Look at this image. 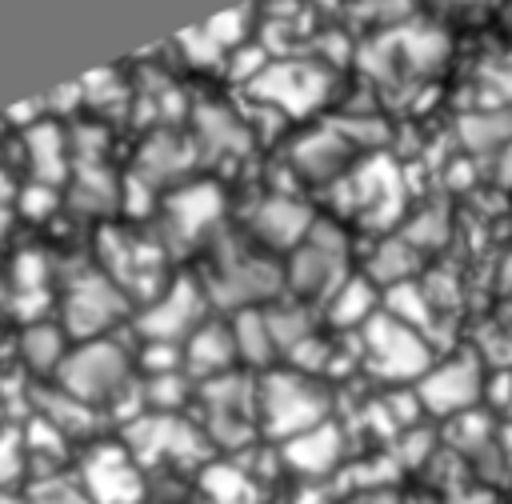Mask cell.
<instances>
[{
  "label": "cell",
  "mask_w": 512,
  "mask_h": 504,
  "mask_svg": "<svg viewBox=\"0 0 512 504\" xmlns=\"http://www.w3.org/2000/svg\"><path fill=\"white\" fill-rule=\"evenodd\" d=\"M192 396V380L188 372H164V376H148L140 384V404L144 412H160V416H180V408Z\"/></svg>",
  "instance_id": "32"
},
{
  "label": "cell",
  "mask_w": 512,
  "mask_h": 504,
  "mask_svg": "<svg viewBox=\"0 0 512 504\" xmlns=\"http://www.w3.org/2000/svg\"><path fill=\"white\" fill-rule=\"evenodd\" d=\"M76 480L92 504H144V464L128 452L124 440H100L84 452Z\"/></svg>",
  "instance_id": "11"
},
{
  "label": "cell",
  "mask_w": 512,
  "mask_h": 504,
  "mask_svg": "<svg viewBox=\"0 0 512 504\" xmlns=\"http://www.w3.org/2000/svg\"><path fill=\"white\" fill-rule=\"evenodd\" d=\"M220 216H224V192L212 180L184 184L164 196V240L176 248L196 244Z\"/></svg>",
  "instance_id": "14"
},
{
  "label": "cell",
  "mask_w": 512,
  "mask_h": 504,
  "mask_svg": "<svg viewBox=\"0 0 512 504\" xmlns=\"http://www.w3.org/2000/svg\"><path fill=\"white\" fill-rule=\"evenodd\" d=\"M20 356H24V364L32 372H52L56 376L60 364H64V356H68L64 328H56V324H28L20 332Z\"/></svg>",
  "instance_id": "29"
},
{
  "label": "cell",
  "mask_w": 512,
  "mask_h": 504,
  "mask_svg": "<svg viewBox=\"0 0 512 504\" xmlns=\"http://www.w3.org/2000/svg\"><path fill=\"white\" fill-rule=\"evenodd\" d=\"M336 128H340V136L348 140V144H380L384 136H388V128H384V120L380 116H340V120H332Z\"/></svg>",
  "instance_id": "36"
},
{
  "label": "cell",
  "mask_w": 512,
  "mask_h": 504,
  "mask_svg": "<svg viewBox=\"0 0 512 504\" xmlns=\"http://www.w3.org/2000/svg\"><path fill=\"white\" fill-rule=\"evenodd\" d=\"M32 404H36V416H40L44 424H52L64 440H68V436H92V428H96V408L84 404V400H76V396L64 392L60 384L32 392Z\"/></svg>",
  "instance_id": "21"
},
{
  "label": "cell",
  "mask_w": 512,
  "mask_h": 504,
  "mask_svg": "<svg viewBox=\"0 0 512 504\" xmlns=\"http://www.w3.org/2000/svg\"><path fill=\"white\" fill-rule=\"evenodd\" d=\"M124 444L140 464H208L212 440L204 436V428L196 420L184 416H160V412H144L136 420H128L124 428Z\"/></svg>",
  "instance_id": "5"
},
{
  "label": "cell",
  "mask_w": 512,
  "mask_h": 504,
  "mask_svg": "<svg viewBox=\"0 0 512 504\" xmlns=\"http://www.w3.org/2000/svg\"><path fill=\"white\" fill-rule=\"evenodd\" d=\"M20 208H24V216H52L56 208H60V200H56V188L52 184H40V180H32L24 192H20Z\"/></svg>",
  "instance_id": "40"
},
{
  "label": "cell",
  "mask_w": 512,
  "mask_h": 504,
  "mask_svg": "<svg viewBox=\"0 0 512 504\" xmlns=\"http://www.w3.org/2000/svg\"><path fill=\"white\" fill-rule=\"evenodd\" d=\"M24 504H92L84 484L80 480H64L60 472H48V476H36Z\"/></svg>",
  "instance_id": "34"
},
{
  "label": "cell",
  "mask_w": 512,
  "mask_h": 504,
  "mask_svg": "<svg viewBox=\"0 0 512 504\" xmlns=\"http://www.w3.org/2000/svg\"><path fill=\"white\" fill-rule=\"evenodd\" d=\"M56 384L64 392H72L76 400L84 404H112L128 392V348L112 336H100V340H80L60 372H56Z\"/></svg>",
  "instance_id": "4"
},
{
  "label": "cell",
  "mask_w": 512,
  "mask_h": 504,
  "mask_svg": "<svg viewBox=\"0 0 512 504\" xmlns=\"http://www.w3.org/2000/svg\"><path fill=\"white\" fill-rule=\"evenodd\" d=\"M232 336H236V352H240V360L252 364V368H268L272 356H280L264 308H240V312L232 316Z\"/></svg>",
  "instance_id": "27"
},
{
  "label": "cell",
  "mask_w": 512,
  "mask_h": 504,
  "mask_svg": "<svg viewBox=\"0 0 512 504\" xmlns=\"http://www.w3.org/2000/svg\"><path fill=\"white\" fill-rule=\"evenodd\" d=\"M224 52L228 48H236L240 40H244V28H248V8H228V12H220V16H212V20H204L200 24Z\"/></svg>",
  "instance_id": "35"
},
{
  "label": "cell",
  "mask_w": 512,
  "mask_h": 504,
  "mask_svg": "<svg viewBox=\"0 0 512 504\" xmlns=\"http://www.w3.org/2000/svg\"><path fill=\"white\" fill-rule=\"evenodd\" d=\"M420 248H412L400 232L376 240L372 256H368V280L376 288H396V284H408V280H420Z\"/></svg>",
  "instance_id": "20"
},
{
  "label": "cell",
  "mask_w": 512,
  "mask_h": 504,
  "mask_svg": "<svg viewBox=\"0 0 512 504\" xmlns=\"http://www.w3.org/2000/svg\"><path fill=\"white\" fill-rule=\"evenodd\" d=\"M288 160L296 164L300 176H308L316 184H328V180H344L348 176L352 144L340 136L336 124H324V128H312V132L296 136L292 148H288Z\"/></svg>",
  "instance_id": "17"
},
{
  "label": "cell",
  "mask_w": 512,
  "mask_h": 504,
  "mask_svg": "<svg viewBox=\"0 0 512 504\" xmlns=\"http://www.w3.org/2000/svg\"><path fill=\"white\" fill-rule=\"evenodd\" d=\"M128 316V292L104 272H76L64 292V332L76 340H100Z\"/></svg>",
  "instance_id": "9"
},
{
  "label": "cell",
  "mask_w": 512,
  "mask_h": 504,
  "mask_svg": "<svg viewBox=\"0 0 512 504\" xmlns=\"http://www.w3.org/2000/svg\"><path fill=\"white\" fill-rule=\"evenodd\" d=\"M380 308H384L388 316H396L400 324H408V328L424 332V336H428V332H432V324H436V304H432V296H428L424 280H408V284L384 288Z\"/></svg>",
  "instance_id": "28"
},
{
  "label": "cell",
  "mask_w": 512,
  "mask_h": 504,
  "mask_svg": "<svg viewBox=\"0 0 512 504\" xmlns=\"http://www.w3.org/2000/svg\"><path fill=\"white\" fill-rule=\"evenodd\" d=\"M240 360L236 352V336H232V324H216V320H204L188 344H184V372L196 376L200 384L204 380H216L224 372H232Z\"/></svg>",
  "instance_id": "18"
},
{
  "label": "cell",
  "mask_w": 512,
  "mask_h": 504,
  "mask_svg": "<svg viewBox=\"0 0 512 504\" xmlns=\"http://www.w3.org/2000/svg\"><path fill=\"white\" fill-rule=\"evenodd\" d=\"M312 224H316L312 208L296 196H284V192L264 196L248 216V228H252L256 240H264L268 248H292V252L308 240Z\"/></svg>",
  "instance_id": "16"
},
{
  "label": "cell",
  "mask_w": 512,
  "mask_h": 504,
  "mask_svg": "<svg viewBox=\"0 0 512 504\" xmlns=\"http://www.w3.org/2000/svg\"><path fill=\"white\" fill-rule=\"evenodd\" d=\"M356 504H404V500H400V492L380 488V492H360V500H356Z\"/></svg>",
  "instance_id": "46"
},
{
  "label": "cell",
  "mask_w": 512,
  "mask_h": 504,
  "mask_svg": "<svg viewBox=\"0 0 512 504\" xmlns=\"http://www.w3.org/2000/svg\"><path fill=\"white\" fill-rule=\"evenodd\" d=\"M148 376H164V372H184V352L168 340H144V352H140Z\"/></svg>",
  "instance_id": "37"
},
{
  "label": "cell",
  "mask_w": 512,
  "mask_h": 504,
  "mask_svg": "<svg viewBox=\"0 0 512 504\" xmlns=\"http://www.w3.org/2000/svg\"><path fill=\"white\" fill-rule=\"evenodd\" d=\"M448 232H452V224H448V208H444V204L420 208V212L400 228V236H404L412 248H420V252L444 248V244H448Z\"/></svg>",
  "instance_id": "33"
},
{
  "label": "cell",
  "mask_w": 512,
  "mask_h": 504,
  "mask_svg": "<svg viewBox=\"0 0 512 504\" xmlns=\"http://www.w3.org/2000/svg\"><path fill=\"white\" fill-rule=\"evenodd\" d=\"M8 232V204H0V236Z\"/></svg>",
  "instance_id": "48"
},
{
  "label": "cell",
  "mask_w": 512,
  "mask_h": 504,
  "mask_svg": "<svg viewBox=\"0 0 512 504\" xmlns=\"http://www.w3.org/2000/svg\"><path fill=\"white\" fill-rule=\"evenodd\" d=\"M416 396L424 404L428 416H444L456 420L464 412H476L480 400L488 396V376L476 352H456L440 364H432L424 372V380L416 384Z\"/></svg>",
  "instance_id": "8"
},
{
  "label": "cell",
  "mask_w": 512,
  "mask_h": 504,
  "mask_svg": "<svg viewBox=\"0 0 512 504\" xmlns=\"http://www.w3.org/2000/svg\"><path fill=\"white\" fill-rule=\"evenodd\" d=\"M20 472H24V444H20L16 432L4 428V432H0V488L16 484Z\"/></svg>",
  "instance_id": "39"
},
{
  "label": "cell",
  "mask_w": 512,
  "mask_h": 504,
  "mask_svg": "<svg viewBox=\"0 0 512 504\" xmlns=\"http://www.w3.org/2000/svg\"><path fill=\"white\" fill-rule=\"evenodd\" d=\"M344 428L336 420H324L292 440L280 444V464L304 480H324L344 464Z\"/></svg>",
  "instance_id": "15"
},
{
  "label": "cell",
  "mask_w": 512,
  "mask_h": 504,
  "mask_svg": "<svg viewBox=\"0 0 512 504\" xmlns=\"http://www.w3.org/2000/svg\"><path fill=\"white\" fill-rule=\"evenodd\" d=\"M200 492L212 504H260V480L240 460H208L200 468Z\"/></svg>",
  "instance_id": "22"
},
{
  "label": "cell",
  "mask_w": 512,
  "mask_h": 504,
  "mask_svg": "<svg viewBox=\"0 0 512 504\" xmlns=\"http://www.w3.org/2000/svg\"><path fill=\"white\" fill-rule=\"evenodd\" d=\"M176 40H180V48H184V56H188L192 64H216V60H224V48H220L204 28H188V32H180Z\"/></svg>",
  "instance_id": "38"
},
{
  "label": "cell",
  "mask_w": 512,
  "mask_h": 504,
  "mask_svg": "<svg viewBox=\"0 0 512 504\" xmlns=\"http://www.w3.org/2000/svg\"><path fill=\"white\" fill-rule=\"evenodd\" d=\"M376 312H380V296H376V284L368 276H348L324 300V316L332 328H356L360 332Z\"/></svg>",
  "instance_id": "24"
},
{
  "label": "cell",
  "mask_w": 512,
  "mask_h": 504,
  "mask_svg": "<svg viewBox=\"0 0 512 504\" xmlns=\"http://www.w3.org/2000/svg\"><path fill=\"white\" fill-rule=\"evenodd\" d=\"M256 376L248 372H224L216 380H204L196 388L200 400V428L212 440V448H244L256 440L260 428V404H256Z\"/></svg>",
  "instance_id": "3"
},
{
  "label": "cell",
  "mask_w": 512,
  "mask_h": 504,
  "mask_svg": "<svg viewBox=\"0 0 512 504\" xmlns=\"http://www.w3.org/2000/svg\"><path fill=\"white\" fill-rule=\"evenodd\" d=\"M8 196H12V180H8V172L0 168V204H8Z\"/></svg>",
  "instance_id": "47"
},
{
  "label": "cell",
  "mask_w": 512,
  "mask_h": 504,
  "mask_svg": "<svg viewBox=\"0 0 512 504\" xmlns=\"http://www.w3.org/2000/svg\"><path fill=\"white\" fill-rule=\"evenodd\" d=\"M220 276L212 280V296L220 304H232L236 312L240 308H260V300H276L280 288L288 284L284 272L264 260V256H252L244 244L236 240H224L220 244Z\"/></svg>",
  "instance_id": "12"
},
{
  "label": "cell",
  "mask_w": 512,
  "mask_h": 504,
  "mask_svg": "<svg viewBox=\"0 0 512 504\" xmlns=\"http://www.w3.org/2000/svg\"><path fill=\"white\" fill-rule=\"evenodd\" d=\"M200 324H204V288L192 276H176L160 292V300H152L136 320L144 340H168V344L192 336Z\"/></svg>",
  "instance_id": "13"
},
{
  "label": "cell",
  "mask_w": 512,
  "mask_h": 504,
  "mask_svg": "<svg viewBox=\"0 0 512 504\" xmlns=\"http://www.w3.org/2000/svg\"><path fill=\"white\" fill-rule=\"evenodd\" d=\"M328 88H332V72H328V64L308 60V56H284V60H272V64L248 84L252 96L276 104V108L288 112V116H308L312 108H320L324 96H328Z\"/></svg>",
  "instance_id": "10"
},
{
  "label": "cell",
  "mask_w": 512,
  "mask_h": 504,
  "mask_svg": "<svg viewBox=\"0 0 512 504\" xmlns=\"http://www.w3.org/2000/svg\"><path fill=\"white\" fill-rule=\"evenodd\" d=\"M116 176L104 164H76L72 176V204L84 212H104L116 204Z\"/></svg>",
  "instance_id": "31"
},
{
  "label": "cell",
  "mask_w": 512,
  "mask_h": 504,
  "mask_svg": "<svg viewBox=\"0 0 512 504\" xmlns=\"http://www.w3.org/2000/svg\"><path fill=\"white\" fill-rule=\"evenodd\" d=\"M456 136L472 156H496L500 148L512 144V104H480L464 112Z\"/></svg>",
  "instance_id": "19"
},
{
  "label": "cell",
  "mask_w": 512,
  "mask_h": 504,
  "mask_svg": "<svg viewBox=\"0 0 512 504\" xmlns=\"http://www.w3.org/2000/svg\"><path fill=\"white\" fill-rule=\"evenodd\" d=\"M492 176H496V184H504V188H512V144L508 148H500L496 156H492Z\"/></svg>",
  "instance_id": "44"
},
{
  "label": "cell",
  "mask_w": 512,
  "mask_h": 504,
  "mask_svg": "<svg viewBox=\"0 0 512 504\" xmlns=\"http://www.w3.org/2000/svg\"><path fill=\"white\" fill-rule=\"evenodd\" d=\"M196 160V148L188 140H180L176 132H152L144 144H140V156H136V172L152 184L184 172L188 164Z\"/></svg>",
  "instance_id": "25"
},
{
  "label": "cell",
  "mask_w": 512,
  "mask_h": 504,
  "mask_svg": "<svg viewBox=\"0 0 512 504\" xmlns=\"http://www.w3.org/2000/svg\"><path fill=\"white\" fill-rule=\"evenodd\" d=\"M40 108H44V100H24L20 108H12V112H8V120H16V124H28V120H32V124H36Z\"/></svg>",
  "instance_id": "45"
},
{
  "label": "cell",
  "mask_w": 512,
  "mask_h": 504,
  "mask_svg": "<svg viewBox=\"0 0 512 504\" xmlns=\"http://www.w3.org/2000/svg\"><path fill=\"white\" fill-rule=\"evenodd\" d=\"M484 88L496 96V104H512V56L484 72Z\"/></svg>",
  "instance_id": "42"
},
{
  "label": "cell",
  "mask_w": 512,
  "mask_h": 504,
  "mask_svg": "<svg viewBox=\"0 0 512 504\" xmlns=\"http://www.w3.org/2000/svg\"><path fill=\"white\" fill-rule=\"evenodd\" d=\"M192 128H196V144L208 152H244L252 144L240 116L228 112L224 104H212V100L192 108Z\"/></svg>",
  "instance_id": "23"
},
{
  "label": "cell",
  "mask_w": 512,
  "mask_h": 504,
  "mask_svg": "<svg viewBox=\"0 0 512 504\" xmlns=\"http://www.w3.org/2000/svg\"><path fill=\"white\" fill-rule=\"evenodd\" d=\"M256 404H260V428L276 436L280 444L332 420V396L320 376L296 372V368H272L256 384Z\"/></svg>",
  "instance_id": "1"
},
{
  "label": "cell",
  "mask_w": 512,
  "mask_h": 504,
  "mask_svg": "<svg viewBox=\"0 0 512 504\" xmlns=\"http://www.w3.org/2000/svg\"><path fill=\"white\" fill-rule=\"evenodd\" d=\"M264 316H268L272 340H276V348H280L284 356H288L292 348H300L308 336H316L308 308H304V304H296V300H276V304H268V308H264Z\"/></svg>",
  "instance_id": "30"
},
{
  "label": "cell",
  "mask_w": 512,
  "mask_h": 504,
  "mask_svg": "<svg viewBox=\"0 0 512 504\" xmlns=\"http://www.w3.org/2000/svg\"><path fill=\"white\" fill-rule=\"evenodd\" d=\"M408 4H412V0H360V8H368V12H372V16H380V20L404 16V12H408Z\"/></svg>",
  "instance_id": "43"
},
{
  "label": "cell",
  "mask_w": 512,
  "mask_h": 504,
  "mask_svg": "<svg viewBox=\"0 0 512 504\" xmlns=\"http://www.w3.org/2000/svg\"><path fill=\"white\" fill-rule=\"evenodd\" d=\"M152 196H156V184L144 180L140 172H128V180H124V208H128L132 216H140V212L152 208Z\"/></svg>",
  "instance_id": "41"
},
{
  "label": "cell",
  "mask_w": 512,
  "mask_h": 504,
  "mask_svg": "<svg viewBox=\"0 0 512 504\" xmlns=\"http://www.w3.org/2000/svg\"><path fill=\"white\" fill-rule=\"evenodd\" d=\"M24 148H28V160H32V180L40 184H60L68 176V164H64V136L56 124H28L24 128Z\"/></svg>",
  "instance_id": "26"
},
{
  "label": "cell",
  "mask_w": 512,
  "mask_h": 504,
  "mask_svg": "<svg viewBox=\"0 0 512 504\" xmlns=\"http://www.w3.org/2000/svg\"><path fill=\"white\" fill-rule=\"evenodd\" d=\"M340 192H344V208L368 228H392L404 212V172L384 152L348 168Z\"/></svg>",
  "instance_id": "7"
},
{
  "label": "cell",
  "mask_w": 512,
  "mask_h": 504,
  "mask_svg": "<svg viewBox=\"0 0 512 504\" xmlns=\"http://www.w3.org/2000/svg\"><path fill=\"white\" fill-rule=\"evenodd\" d=\"M348 236L340 232V224L332 220H316L308 240L292 252L284 280L296 296L308 300H328L344 280H348Z\"/></svg>",
  "instance_id": "6"
},
{
  "label": "cell",
  "mask_w": 512,
  "mask_h": 504,
  "mask_svg": "<svg viewBox=\"0 0 512 504\" xmlns=\"http://www.w3.org/2000/svg\"><path fill=\"white\" fill-rule=\"evenodd\" d=\"M360 360L376 380L388 384H420L436 364V348L424 332L400 324L384 308L360 328Z\"/></svg>",
  "instance_id": "2"
}]
</instances>
